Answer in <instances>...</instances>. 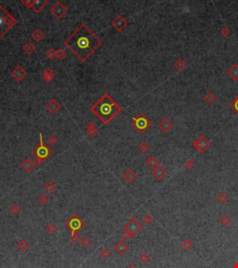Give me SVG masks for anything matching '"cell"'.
Returning <instances> with one entry per match:
<instances>
[{
	"label": "cell",
	"instance_id": "cell-1",
	"mask_svg": "<svg viewBox=\"0 0 238 268\" xmlns=\"http://www.w3.org/2000/svg\"><path fill=\"white\" fill-rule=\"evenodd\" d=\"M65 47L80 62L88 60L102 46V41L86 23H81L63 41Z\"/></svg>",
	"mask_w": 238,
	"mask_h": 268
},
{
	"label": "cell",
	"instance_id": "cell-13",
	"mask_svg": "<svg viewBox=\"0 0 238 268\" xmlns=\"http://www.w3.org/2000/svg\"><path fill=\"white\" fill-rule=\"evenodd\" d=\"M114 251L115 253L119 256L125 255L127 252H129V246L124 241V240H119L117 241L115 246H114Z\"/></svg>",
	"mask_w": 238,
	"mask_h": 268
},
{
	"label": "cell",
	"instance_id": "cell-34",
	"mask_svg": "<svg viewBox=\"0 0 238 268\" xmlns=\"http://www.w3.org/2000/svg\"><path fill=\"white\" fill-rule=\"evenodd\" d=\"M218 223H221L222 226H228L232 223V220L228 215H223V216H222L221 218L218 219Z\"/></svg>",
	"mask_w": 238,
	"mask_h": 268
},
{
	"label": "cell",
	"instance_id": "cell-23",
	"mask_svg": "<svg viewBox=\"0 0 238 268\" xmlns=\"http://www.w3.org/2000/svg\"><path fill=\"white\" fill-rule=\"evenodd\" d=\"M35 49H36V46L31 40L27 41L23 47V50L26 55H32L35 51Z\"/></svg>",
	"mask_w": 238,
	"mask_h": 268
},
{
	"label": "cell",
	"instance_id": "cell-20",
	"mask_svg": "<svg viewBox=\"0 0 238 268\" xmlns=\"http://www.w3.org/2000/svg\"><path fill=\"white\" fill-rule=\"evenodd\" d=\"M55 77H56V73H55V71L50 67L46 68L42 73V77L47 83L51 82L55 78Z\"/></svg>",
	"mask_w": 238,
	"mask_h": 268
},
{
	"label": "cell",
	"instance_id": "cell-29",
	"mask_svg": "<svg viewBox=\"0 0 238 268\" xmlns=\"http://www.w3.org/2000/svg\"><path fill=\"white\" fill-rule=\"evenodd\" d=\"M204 100H205L206 103L211 105V104H213V103L215 102V101H216V96H215V94H214L212 91H208V92H207V94L205 95Z\"/></svg>",
	"mask_w": 238,
	"mask_h": 268
},
{
	"label": "cell",
	"instance_id": "cell-41",
	"mask_svg": "<svg viewBox=\"0 0 238 268\" xmlns=\"http://www.w3.org/2000/svg\"><path fill=\"white\" fill-rule=\"evenodd\" d=\"M46 56H47V58H48L49 60H54L55 58H56V50H55L54 48H49V49H48L47 50V52H46Z\"/></svg>",
	"mask_w": 238,
	"mask_h": 268
},
{
	"label": "cell",
	"instance_id": "cell-4",
	"mask_svg": "<svg viewBox=\"0 0 238 268\" xmlns=\"http://www.w3.org/2000/svg\"><path fill=\"white\" fill-rule=\"evenodd\" d=\"M131 126L136 131L142 134L153 126V122L144 113H140L136 116L132 117Z\"/></svg>",
	"mask_w": 238,
	"mask_h": 268
},
{
	"label": "cell",
	"instance_id": "cell-36",
	"mask_svg": "<svg viewBox=\"0 0 238 268\" xmlns=\"http://www.w3.org/2000/svg\"><path fill=\"white\" fill-rule=\"evenodd\" d=\"M217 200L219 202V203H226L227 200H228V195L226 193H219L218 195H217Z\"/></svg>",
	"mask_w": 238,
	"mask_h": 268
},
{
	"label": "cell",
	"instance_id": "cell-21",
	"mask_svg": "<svg viewBox=\"0 0 238 268\" xmlns=\"http://www.w3.org/2000/svg\"><path fill=\"white\" fill-rule=\"evenodd\" d=\"M46 34L43 32V30L36 28L33 31L32 33V38L35 41V42H41L45 39Z\"/></svg>",
	"mask_w": 238,
	"mask_h": 268
},
{
	"label": "cell",
	"instance_id": "cell-28",
	"mask_svg": "<svg viewBox=\"0 0 238 268\" xmlns=\"http://www.w3.org/2000/svg\"><path fill=\"white\" fill-rule=\"evenodd\" d=\"M150 145L148 144L147 141H141L140 144L138 145V150L142 153V154H146L147 152L150 151Z\"/></svg>",
	"mask_w": 238,
	"mask_h": 268
},
{
	"label": "cell",
	"instance_id": "cell-39",
	"mask_svg": "<svg viewBox=\"0 0 238 268\" xmlns=\"http://www.w3.org/2000/svg\"><path fill=\"white\" fill-rule=\"evenodd\" d=\"M150 259H151L150 255L147 254L146 252H142V253L140 254V256H139V260H140V262L141 263H149Z\"/></svg>",
	"mask_w": 238,
	"mask_h": 268
},
{
	"label": "cell",
	"instance_id": "cell-26",
	"mask_svg": "<svg viewBox=\"0 0 238 268\" xmlns=\"http://www.w3.org/2000/svg\"><path fill=\"white\" fill-rule=\"evenodd\" d=\"M145 164L147 165V167H149L151 169H155V167H157L159 165V161L155 156L151 155L145 160Z\"/></svg>",
	"mask_w": 238,
	"mask_h": 268
},
{
	"label": "cell",
	"instance_id": "cell-14",
	"mask_svg": "<svg viewBox=\"0 0 238 268\" xmlns=\"http://www.w3.org/2000/svg\"><path fill=\"white\" fill-rule=\"evenodd\" d=\"M158 128L163 133H168L173 128V123L169 118L165 117L158 123Z\"/></svg>",
	"mask_w": 238,
	"mask_h": 268
},
{
	"label": "cell",
	"instance_id": "cell-33",
	"mask_svg": "<svg viewBox=\"0 0 238 268\" xmlns=\"http://www.w3.org/2000/svg\"><path fill=\"white\" fill-rule=\"evenodd\" d=\"M37 200H38V203H39L41 206H46V205L48 204L49 198H48V196L46 194H40V195H38Z\"/></svg>",
	"mask_w": 238,
	"mask_h": 268
},
{
	"label": "cell",
	"instance_id": "cell-31",
	"mask_svg": "<svg viewBox=\"0 0 238 268\" xmlns=\"http://www.w3.org/2000/svg\"><path fill=\"white\" fill-rule=\"evenodd\" d=\"M67 51H66V49H64V48H58L57 50H56V58L57 59H59V60H64L66 57H67Z\"/></svg>",
	"mask_w": 238,
	"mask_h": 268
},
{
	"label": "cell",
	"instance_id": "cell-47",
	"mask_svg": "<svg viewBox=\"0 0 238 268\" xmlns=\"http://www.w3.org/2000/svg\"><path fill=\"white\" fill-rule=\"evenodd\" d=\"M79 238H78V234L77 233H71V236H70V241L73 243V244H76L79 241Z\"/></svg>",
	"mask_w": 238,
	"mask_h": 268
},
{
	"label": "cell",
	"instance_id": "cell-42",
	"mask_svg": "<svg viewBox=\"0 0 238 268\" xmlns=\"http://www.w3.org/2000/svg\"><path fill=\"white\" fill-rule=\"evenodd\" d=\"M79 243L81 244V246L85 247V248H87L90 246L91 244V240L87 238V237H83V238H80L79 239Z\"/></svg>",
	"mask_w": 238,
	"mask_h": 268
},
{
	"label": "cell",
	"instance_id": "cell-32",
	"mask_svg": "<svg viewBox=\"0 0 238 268\" xmlns=\"http://www.w3.org/2000/svg\"><path fill=\"white\" fill-rule=\"evenodd\" d=\"M9 211L12 214V215L14 216H17L18 214H19L21 212V208L19 205L17 204H12L9 208Z\"/></svg>",
	"mask_w": 238,
	"mask_h": 268
},
{
	"label": "cell",
	"instance_id": "cell-16",
	"mask_svg": "<svg viewBox=\"0 0 238 268\" xmlns=\"http://www.w3.org/2000/svg\"><path fill=\"white\" fill-rule=\"evenodd\" d=\"M152 174H153V176L156 179V180L160 181V180H163V179L167 176L168 171H167V170L165 169L163 166L158 165V166L155 167V169H153V170H152Z\"/></svg>",
	"mask_w": 238,
	"mask_h": 268
},
{
	"label": "cell",
	"instance_id": "cell-5",
	"mask_svg": "<svg viewBox=\"0 0 238 268\" xmlns=\"http://www.w3.org/2000/svg\"><path fill=\"white\" fill-rule=\"evenodd\" d=\"M32 153L34 155V157L41 158V159L44 160V161L52 155V149L48 145H47L45 144L43 134L41 132L39 133V142H38V145H36V147H34L33 149Z\"/></svg>",
	"mask_w": 238,
	"mask_h": 268
},
{
	"label": "cell",
	"instance_id": "cell-7",
	"mask_svg": "<svg viewBox=\"0 0 238 268\" xmlns=\"http://www.w3.org/2000/svg\"><path fill=\"white\" fill-rule=\"evenodd\" d=\"M194 148L201 154L206 153L211 146V141L203 134H200L193 142Z\"/></svg>",
	"mask_w": 238,
	"mask_h": 268
},
{
	"label": "cell",
	"instance_id": "cell-12",
	"mask_svg": "<svg viewBox=\"0 0 238 268\" xmlns=\"http://www.w3.org/2000/svg\"><path fill=\"white\" fill-rule=\"evenodd\" d=\"M45 107L47 111H48L51 115H55L61 110V103L56 99L52 98L48 102H46Z\"/></svg>",
	"mask_w": 238,
	"mask_h": 268
},
{
	"label": "cell",
	"instance_id": "cell-11",
	"mask_svg": "<svg viewBox=\"0 0 238 268\" xmlns=\"http://www.w3.org/2000/svg\"><path fill=\"white\" fill-rule=\"evenodd\" d=\"M10 75L17 82H22L27 77V71L22 65H17L12 69Z\"/></svg>",
	"mask_w": 238,
	"mask_h": 268
},
{
	"label": "cell",
	"instance_id": "cell-3",
	"mask_svg": "<svg viewBox=\"0 0 238 268\" xmlns=\"http://www.w3.org/2000/svg\"><path fill=\"white\" fill-rule=\"evenodd\" d=\"M17 20L0 4V39L4 38L5 35L16 25Z\"/></svg>",
	"mask_w": 238,
	"mask_h": 268
},
{
	"label": "cell",
	"instance_id": "cell-25",
	"mask_svg": "<svg viewBox=\"0 0 238 268\" xmlns=\"http://www.w3.org/2000/svg\"><path fill=\"white\" fill-rule=\"evenodd\" d=\"M57 189V185L56 184H54V182L52 180H49L48 182H46V184H44V190L48 193V194H53Z\"/></svg>",
	"mask_w": 238,
	"mask_h": 268
},
{
	"label": "cell",
	"instance_id": "cell-46",
	"mask_svg": "<svg viewBox=\"0 0 238 268\" xmlns=\"http://www.w3.org/2000/svg\"><path fill=\"white\" fill-rule=\"evenodd\" d=\"M21 4H23L25 8H27V9H32V8H33V4H34V0H22L21 1Z\"/></svg>",
	"mask_w": 238,
	"mask_h": 268
},
{
	"label": "cell",
	"instance_id": "cell-24",
	"mask_svg": "<svg viewBox=\"0 0 238 268\" xmlns=\"http://www.w3.org/2000/svg\"><path fill=\"white\" fill-rule=\"evenodd\" d=\"M173 65L179 72H180V71H183L187 67V63L182 58H179L173 63Z\"/></svg>",
	"mask_w": 238,
	"mask_h": 268
},
{
	"label": "cell",
	"instance_id": "cell-18",
	"mask_svg": "<svg viewBox=\"0 0 238 268\" xmlns=\"http://www.w3.org/2000/svg\"><path fill=\"white\" fill-rule=\"evenodd\" d=\"M86 133L90 138H94L99 134V131H98V129L96 127L95 123H93L92 121H89L86 124Z\"/></svg>",
	"mask_w": 238,
	"mask_h": 268
},
{
	"label": "cell",
	"instance_id": "cell-44",
	"mask_svg": "<svg viewBox=\"0 0 238 268\" xmlns=\"http://www.w3.org/2000/svg\"><path fill=\"white\" fill-rule=\"evenodd\" d=\"M153 222H154V219L150 214H146V215H144L142 218V223L146 225H150Z\"/></svg>",
	"mask_w": 238,
	"mask_h": 268
},
{
	"label": "cell",
	"instance_id": "cell-8",
	"mask_svg": "<svg viewBox=\"0 0 238 268\" xmlns=\"http://www.w3.org/2000/svg\"><path fill=\"white\" fill-rule=\"evenodd\" d=\"M142 229H143V224L140 223L138 221V219L134 216L131 217L124 224V230L129 231L133 237L137 236Z\"/></svg>",
	"mask_w": 238,
	"mask_h": 268
},
{
	"label": "cell",
	"instance_id": "cell-40",
	"mask_svg": "<svg viewBox=\"0 0 238 268\" xmlns=\"http://www.w3.org/2000/svg\"><path fill=\"white\" fill-rule=\"evenodd\" d=\"M230 108L233 109L238 115V95L233 99V101L230 103Z\"/></svg>",
	"mask_w": 238,
	"mask_h": 268
},
{
	"label": "cell",
	"instance_id": "cell-6",
	"mask_svg": "<svg viewBox=\"0 0 238 268\" xmlns=\"http://www.w3.org/2000/svg\"><path fill=\"white\" fill-rule=\"evenodd\" d=\"M65 226L71 230V233H77L80 230H82L86 226V223L82 220L80 216H78L77 214H74L72 215L68 221L65 223Z\"/></svg>",
	"mask_w": 238,
	"mask_h": 268
},
{
	"label": "cell",
	"instance_id": "cell-48",
	"mask_svg": "<svg viewBox=\"0 0 238 268\" xmlns=\"http://www.w3.org/2000/svg\"><path fill=\"white\" fill-rule=\"evenodd\" d=\"M219 33H221V34L222 35L223 38H226L231 34V30L228 27H223V28H222V30H221V32H219Z\"/></svg>",
	"mask_w": 238,
	"mask_h": 268
},
{
	"label": "cell",
	"instance_id": "cell-30",
	"mask_svg": "<svg viewBox=\"0 0 238 268\" xmlns=\"http://www.w3.org/2000/svg\"><path fill=\"white\" fill-rule=\"evenodd\" d=\"M180 246L182 248L185 249V251H190V249L194 247V242L192 240H190L189 238H186L181 242Z\"/></svg>",
	"mask_w": 238,
	"mask_h": 268
},
{
	"label": "cell",
	"instance_id": "cell-37",
	"mask_svg": "<svg viewBox=\"0 0 238 268\" xmlns=\"http://www.w3.org/2000/svg\"><path fill=\"white\" fill-rule=\"evenodd\" d=\"M100 256L102 259L106 260V259H108V258H110L112 256V252L110 251V249H108V248H103L102 251L100 252Z\"/></svg>",
	"mask_w": 238,
	"mask_h": 268
},
{
	"label": "cell",
	"instance_id": "cell-22",
	"mask_svg": "<svg viewBox=\"0 0 238 268\" xmlns=\"http://www.w3.org/2000/svg\"><path fill=\"white\" fill-rule=\"evenodd\" d=\"M227 75L233 80L238 81V64L233 63L228 70H227Z\"/></svg>",
	"mask_w": 238,
	"mask_h": 268
},
{
	"label": "cell",
	"instance_id": "cell-17",
	"mask_svg": "<svg viewBox=\"0 0 238 268\" xmlns=\"http://www.w3.org/2000/svg\"><path fill=\"white\" fill-rule=\"evenodd\" d=\"M20 166H21L22 170H23V171L27 172V173H30V172L34 169V167H35L34 162L33 161V160H32L30 157H25V158L23 160V161L21 162Z\"/></svg>",
	"mask_w": 238,
	"mask_h": 268
},
{
	"label": "cell",
	"instance_id": "cell-9",
	"mask_svg": "<svg viewBox=\"0 0 238 268\" xmlns=\"http://www.w3.org/2000/svg\"><path fill=\"white\" fill-rule=\"evenodd\" d=\"M49 11L54 18H56L57 20H62L68 13V8L62 1H57L52 5Z\"/></svg>",
	"mask_w": 238,
	"mask_h": 268
},
{
	"label": "cell",
	"instance_id": "cell-2",
	"mask_svg": "<svg viewBox=\"0 0 238 268\" xmlns=\"http://www.w3.org/2000/svg\"><path fill=\"white\" fill-rule=\"evenodd\" d=\"M122 111V107L108 93H103L101 98L91 105L90 112L104 125L111 123Z\"/></svg>",
	"mask_w": 238,
	"mask_h": 268
},
{
	"label": "cell",
	"instance_id": "cell-27",
	"mask_svg": "<svg viewBox=\"0 0 238 268\" xmlns=\"http://www.w3.org/2000/svg\"><path fill=\"white\" fill-rule=\"evenodd\" d=\"M17 248H18V249H20L21 252H25V251H27V249L30 248V244H29V242L26 239L22 238L21 240L18 241Z\"/></svg>",
	"mask_w": 238,
	"mask_h": 268
},
{
	"label": "cell",
	"instance_id": "cell-38",
	"mask_svg": "<svg viewBox=\"0 0 238 268\" xmlns=\"http://www.w3.org/2000/svg\"><path fill=\"white\" fill-rule=\"evenodd\" d=\"M132 238H133V236L130 233L129 231H126V230H124V231L122 232V233H121V238H122V240H124L125 242L130 241Z\"/></svg>",
	"mask_w": 238,
	"mask_h": 268
},
{
	"label": "cell",
	"instance_id": "cell-43",
	"mask_svg": "<svg viewBox=\"0 0 238 268\" xmlns=\"http://www.w3.org/2000/svg\"><path fill=\"white\" fill-rule=\"evenodd\" d=\"M58 142V138L55 134H50L48 138V144L50 145H55Z\"/></svg>",
	"mask_w": 238,
	"mask_h": 268
},
{
	"label": "cell",
	"instance_id": "cell-10",
	"mask_svg": "<svg viewBox=\"0 0 238 268\" xmlns=\"http://www.w3.org/2000/svg\"><path fill=\"white\" fill-rule=\"evenodd\" d=\"M127 24H129L127 20L120 14H118L111 23V25L113 26V28L118 33H121L127 26Z\"/></svg>",
	"mask_w": 238,
	"mask_h": 268
},
{
	"label": "cell",
	"instance_id": "cell-35",
	"mask_svg": "<svg viewBox=\"0 0 238 268\" xmlns=\"http://www.w3.org/2000/svg\"><path fill=\"white\" fill-rule=\"evenodd\" d=\"M46 231H47V233L48 234V235H50V236H52L55 232L57 231V226L55 225L53 223H49L47 226H46Z\"/></svg>",
	"mask_w": 238,
	"mask_h": 268
},
{
	"label": "cell",
	"instance_id": "cell-49",
	"mask_svg": "<svg viewBox=\"0 0 238 268\" xmlns=\"http://www.w3.org/2000/svg\"><path fill=\"white\" fill-rule=\"evenodd\" d=\"M126 268H137V266L135 265V264H130V265H129Z\"/></svg>",
	"mask_w": 238,
	"mask_h": 268
},
{
	"label": "cell",
	"instance_id": "cell-15",
	"mask_svg": "<svg viewBox=\"0 0 238 268\" xmlns=\"http://www.w3.org/2000/svg\"><path fill=\"white\" fill-rule=\"evenodd\" d=\"M137 178H138L137 173H136L133 170H130V169L126 170L124 172V174H123V179H124V181H125L126 184H134V183L136 182V180H137Z\"/></svg>",
	"mask_w": 238,
	"mask_h": 268
},
{
	"label": "cell",
	"instance_id": "cell-50",
	"mask_svg": "<svg viewBox=\"0 0 238 268\" xmlns=\"http://www.w3.org/2000/svg\"><path fill=\"white\" fill-rule=\"evenodd\" d=\"M233 268H238V262L234 263V265H233Z\"/></svg>",
	"mask_w": 238,
	"mask_h": 268
},
{
	"label": "cell",
	"instance_id": "cell-19",
	"mask_svg": "<svg viewBox=\"0 0 238 268\" xmlns=\"http://www.w3.org/2000/svg\"><path fill=\"white\" fill-rule=\"evenodd\" d=\"M48 4V0H34L32 10L34 11L35 13H39L47 7Z\"/></svg>",
	"mask_w": 238,
	"mask_h": 268
},
{
	"label": "cell",
	"instance_id": "cell-45",
	"mask_svg": "<svg viewBox=\"0 0 238 268\" xmlns=\"http://www.w3.org/2000/svg\"><path fill=\"white\" fill-rule=\"evenodd\" d=\"M194 167V160H193V159L189 158V159H187L186 161L184 162V168H185L186 170H192Z\"/></svg>",
	"mask_w": 238,
	"mask_h": 268
}]
</instances>
